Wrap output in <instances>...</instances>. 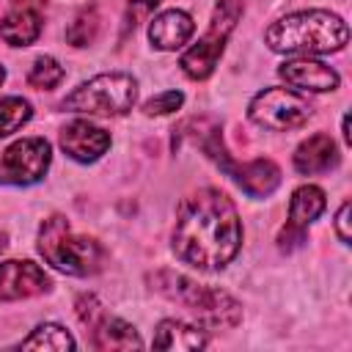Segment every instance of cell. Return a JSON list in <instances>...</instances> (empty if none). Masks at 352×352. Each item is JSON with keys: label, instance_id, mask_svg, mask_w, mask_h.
I'll use <instances>...</instances> for the list:
<instances>
[{"label": "cell", "instance_id": "1", "mask_svg": "<svg viewBox=\"0 0 352 352\" xmlns=\"http://www.w3.org/2000/svg\"><path fill=\"white\" fill-rule=\"evenodd\" d=\"M242 245V223L220 190H198L182 201L173 228L176 256L198 270H223Z\"/></svg>", "mask_w": 352, "mask_h": 352}, {"label": "cell", "instance_id": "2", "mask_svg": "<svg viewBox=\"0 0 352 352\" xmlns=\"http://www.w3.org/2000/svg\"><path fill=\"white\" fill-rule=\"evenodd\" d=\"M267 44L275 52L324 55L338 52L349 41V28L330 11H297L267 28Z\"/></svg>", "mask_w": 352, "mask_h": 352}, {"label": "cell", "instance_id": "3", "mask_svg": "<svg viewBox=\"0 0 352 352\" xmlns=\"http://www.w3.org/2000/svg\"><path fill=\"white\" fill-rule=\"evenodd\" d=\"M179 138H190L195 146L204 148V154L223 168L250 198H267L270 192H275V187L280 184V170L275 162L270 160H253V162H234L223 146V135L220 126L212 118H190L179 126Z\"/></svg>", "mask_w": 352, "mask_h": 352}, {"label": "cell", "instance_id": "4", "mask_svg": "<svg viewBox=\"0 0 352 352\" xmlns=\"http://www.w3.org/2000/svg\"><path fill=\"white\" fill-rule=\"evenodd\" d=\"M38 253L55 270H60L66 275H80V278L99 272L107 261V250L96 239L74 234L72 226L66 223V217H60V214L44 220V226L38 231Z\"/></svg>", "mask_w": 352, "mask_h": 352}, {"label": "cell", "instance_id": "5", "mask_svg": "<svg viewBox=\"0 0 352 352\" xmlns=\"http://www.w3.org/2000/svg\"><path fill=\"white\" fill-rule=\"evenodd\" d=\"M157 289L170 294L173 300H179L182 305H187L201 322H206L209 327L220 330V327H234L242 319V308L239 302L220 292V289H209L204 283H195L184 275H173V272H160L157 275Z\"/></svg>", "mask_w": 352, "mask_h": 352}, {"label": "cell", "instance_id": "6", "mask_svg": "<svg viewBox=\"0 0 352 352\" xmlns=\"http://www.w3.org/2000/svg\"><path fill=\"white\" fill-rule=\"evenodd\" d=\"M135 99H138V80L124 72H110V74H96L88 82L77 85L63 99V107L88 116H124L126 110H132Z\"/></svg>", "mask_w": 352, "mask_h": 352}, {"label": "cell", "instance_id": "7", "mask_svg": "<svg viewBox=\"0 0 352 352\" xmlns=\"http://www.w3.org/2000/svg\"><path fill=\"white\" fill-rule=\"evenodd\" d=\"M239 16H242V0H220L214 6V14H212V22H209L206 33L179 60V66L187 77L206 80L214 72V66H217V60L226 50V41H228Z\"/></svg>", "mask_w": 352, "mask_h": 352}, {"label": "cell", "instance_id": "8", "mask_svg": "<svg viewBox=\"0 0 352 352\" xmlns=\"http://www.w3.org/2000/svg\"><path fill=\"white\" fill-rule=\"evenodd\" d=\"M311 110L314 107L289 88H264L250 99L248 116L264 129L286 132V129L302 126L311 118Z\"/></svg>", "mask_w": 352, "mask_h": 352}, {"label": "cell", "instance_id": "9", "mask_svg": "<svg viewBox=\"0 0 352 352\" xmlns=\"http://www.w3.org/2000/svg\"><path fill=\"white\" fill-rule=\"evenodd\" d=\"M52 148L44 138H22L0 154V184L28 187L44 179Z\"/></svg>", "mask_w": 352, "mask_h": 352}, {"label": "cell", "instance_id": "10", "mask_svg": "<svg viewBox=\"0 0 352 352\" xmlns=\"http://www.w3.org/2000/svg\"><path fill=\"white\" fill-rule=\"evenodd\" d=\"M324 212V192L314 184H302L292 192L289 201V223L278 234L280 250H294L305 242V228Z\"/></svg>", "mask_w": 352, "mask_h": 352}, {"label": "cell", "instance_id": "11", "mask_svg": "<svg viewBox=\"0 0 352 352\" xmlns=\"http://www.w3.org/2000/svg\"><path fill=\"white\" fill-rule=\"evenodd\" d=\"M44 0H11V8L0 19V38L11 47H28L41 36Z\"/></svg>", "mask_w": 352, "mask_h": 352}, {"label": "cell", "instance_id": "12", "mask_svg": "<svg viewBox=\"0 0 352 352\" xmlns=\"http://www.w3.org/2000/svg\"><path fill=\"white\" fill-rule=\"evenodd\" d=\"M50 289L47 272L33 261H3L0 264V300H25Z\"/></svg>", "mask_w": 352, "mask_h": 352}, {"label": "cell", "instance_id": "13", "mask_svg": "<svg viewBox=\"0 0 352 352\" xmlns=\"http://www.w3.org/2000/svg\"><path fill=\"white\" fill-rule=\"evenodd\" d=\"M63 151L77 162H94L110 148V135L91 121H72L60 132Z\"/></svg>", "mask_w": 352, "mask_h": 352}, {"label": "cell", "instance_id": "14", "mask_svg": "<svg viewBox=\"0 0 352 352\" xmlns=\"http://www.w3.org/2000/svg\"><path fill=\"white\" fill-rule=\"evenodd\" d=\"M278 74L286 80V85L300 88V91H333L338 88V74L336 69H330L327 63L311 60V58H297V60H286Z\"/></svg>", "mask_w": 352, "mask_h": 352}, {"label": "cell", "instance_id": "15", "mask_svg": "<svg viewBox=\"0 0 352 352\" xmlns=\"http://www.w3.org/2000/svg\"><path fill=\"white\" fill-rule=\"evenodd\" d=\"M341 154L336 148V140L324 132H316L311 135L308 140H302L294 151V168L305 176H314V173H327L338 165Z\"/></svg>", "mask_w": 352, "mask_h": 352}, {"label": "cell", "instance_id": "16", "mask_svg": "<svg viewBox=\"0 0 352 352\" xmlns=\"http://www.w3.org/2000/svg\"><path fill=\"white\" fill-rule=\"evenodd\" d=\"M195 30V22L187 11H179V8H170V11H162L160 16H154L151 28H148V38L157 50H179L182 44L190 41Z\"/></svg>", "mask_w": 352, "mask_h": 352}, {"label": "cell", "instance_id": "17", "mask_svg": "<svg viewBox=\"0 0 352 352\" xmlns=\"http://www.w3.org/2000/svg\"><path fill=\"white\" fill-rule=\"evenodd\" d=\"M94 333V346L96 349H140L143 341L135 333L132 324H126L124 319L107 316L104 311L88 324Z\"/></svg>", "mask_w": 352, "mask_h": 352}, {"label": "cell", "instance_id": "18", "mask_svg": "<svg viewBox=\"0 0 352 352\" xmlns=\"http://www.w3.org/2000/svg\"><path fill=\"white\" fill-rule=\"evenodd\" d=\"M209 344L206 333L192 327V324H184V322H176V319H165L157 324V333H154V346L157 349H204Z\"/></svg>", "mask_w": 352, "mask_h": 352}, {"label": "cell", "instance_id": "19", "mask_svg": "<svg viewBox=\"0 0 352 352\" xmlns=\"http://www.w3.org/2000/svg\"><path fill=\"white\" fill-rule=\"evenodd\" d=\"M33 116V107L28 99L22 96H0V138L16 132L19 126H25Z\"/></svg>", "mask_w": 352, "mask_h": 352}, {"label": "cell", "instance_id": "20", "mask_svg": "<svg viewBox=\"0 0 352 352\" xmlns=\"http://www.w3.org/2000/svg\"><path fill=\"white\" fill-rule=\"evenodd\" d=\"M96 33H99V11L96 6H85L74 16V22L66 28V41L74 47H88L96 38Z\"/></svg>", "mask_w": 352, "mask_h": 352}, {"label": "cell", "instance_id": "21", "mask_svg": "<svg viewBox=\"0 0 352 352\" xmlns=\"http://www.w3.org/2000/svg\"><path fill=\"white\" fill-rule=\"evenodd\" d=\"M25 349H74V338L60 324H38L33 336L22 341Z\"/></svg>", "mask_w": 352, "mask_h": 352}, {"label": "cell", "instance_id": "22", "mask_svg": "<svg viewBox=\"0 0 352 352\" xmlns=\"http://www.w3.org/2000/svg\"><path fill=\"white\" fill-rule=\"evenodd\" d=\"M63 66L55 60V58H50V55H41V58H36V63L30 66V72H28V82L33 85V88H38V91H50V88H55L60 80H63Z\"/></svg>", "mask_w": 352, "mask_h": 352}, {"label": "cell", "instance_id": "23", "mask_svg": "<svg viewBox=\"0 0 352 352\" xmlns=\"http://www.w3.org/2000/svg\"><path fill=\"white\" fill-rule=\"evenodd\" d=\"M182 102H184L182 91H165V94H160V96L148 99V102L143 104V113H146V116H168V113L179 110V107H182Z\"/></svg>", "mask_w": 352, "mask_h": 352}, {"label": "cell", "instance_id": "24", "mask_svg": "<svg viewBox=\"0 0 352 352\" xmlns=\"http://www.w3.org/2000/svg\"><path fill=\"white\" fill-rule=\"evenodd\" d=\"M160 6V0H129L126 3V11H124V33L135 30L140 22L148 19V14Z\"/></svg>", "mask_w": 352, "mask_h": 352}, {"label": "cell", "instance_id": "25", "mask_svg": "<svg viewBox=\"0 0 352 352\" xmlns=\"http://www.w3.org/2000/svg\"><path fill=\"white\" fill-rule=\"evenodd\" d=\"M336 231H338V239L344 245H349V201H344L336 214Z\"/></svg>", "mask_w": 352, "mask_h": 352}, {"label": "cell", "instance_id": "26", "mask_svg": "<svg viewBox=\"0 0 352 352\" xmlns=\"http://www.w3.org/2000/svg\"><path fill=\"white\" fill-rule=\"evenodd\" d=\"M6 245H8V236H6V234H3V231H0V253H3V250H6Z\"/></svg>", "mask_w": 352, "mask_h": 352}, {"label": "cell", "instance_id": "27", "mask_svg": "<svg viewBox=\"0 0 352 352\" xmlns=\"http://www.w3.org/2000/svg\"><path fill=\"white\" fill-rule=\"evenodd\" d=\"M3 80H6V69L0 66V82H3Z\"/></svg>", "mask_w": 352, "mask_h": 352}]
</instances>
